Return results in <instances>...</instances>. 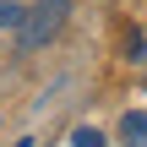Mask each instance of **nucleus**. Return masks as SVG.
I'll return each mask as SVG.
<instances>
[{
    "instance_id": "nucleus-1",
    "label": "nucleus",
    "mask_w": 147,
    "mask_h": 147,
    "mask_svg": "<svg viewBox=\"0 0 147 147\" xmlns=\"http://www.w3.org/2000/svg\"><path fill=\"white\" fill-rule=\"evenodd\" d=\"M65 16H71V0H38V5H27V16H22V27H16V49H22V55L44 49V44L65 27Z\"/></svg>"
},
{
    "instance_id": "nucleus-2",
    "label": "nucleus",
    "mask_w": 147,
    "mask_h": 147,
    "mask_svg": "<svg viewBox=\"0 0 147 147\" xmlns=\"http://www.w3.org/2000/svg\"><path fill=\"white\" fill-rule=\"evenodd\" d=\"M120 142L125 147H147V109H125L120 115Z\"/></svg>"
},
{
    "instance_id": "nucleus-3",
    "label": "nucleus",
    "mask_w": 147,
    "mask_h": 147,
    "mask_svg": "<svg viewBox=\"0 0 147 147\" xmlns=\"http://www.w3.org/2000/svg\"><path fill=\"white\" fill-rule=\"evenodd\" d=\"M22 16H27V5H16V0H0V33H16V27H22Z\"/></svg>"
},
{
    "instance_id": "nucleus-4",
    "label": "nucleus",
    "mask_w": 147,
    "mask_h": 147,
    "mask_svg": "<svg viewBox=\"0 0 147 147\" xmlns=\"http://www.w3.org/2000/svg\"><path fill=\"white\" fill-rule=\"evenodd\" d=\"M71 147H109V136H104L98 125H76V131H71Z\"/></svg>"
},
{
    "instance_id": "nucleus-5",
    "label": "nucleus",
    "mask_w": 147,
    "mask_h": 147,
    "mask_svg": "<svg viewBox=\"0 0 147 147\" xmlns=\"http://www.w3.org/2000/svg\"><path fill=\"white\" fill-rule=\"evenodd\" d=\"M16 147H33V136H22V142H16Z\"/></svg>"
},
{
    "instance_id": "nucleus-6",
    "label": "nucleus",
    "mask_w": 147,
    "mask_h": 147,
    "mask_svg": "<svg viewBox=\"0 0 147 147\" xmlns=\"http://www.w3.org/2000/svg\"><path fill=\"white\" fill-rule=\"evenodd\" d=\"M142 87H147V82H142Z\"/></svg>"
}]
</instances>
